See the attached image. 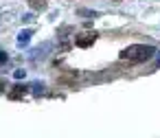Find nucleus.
Here are the masks:
<instances>
[{
    "label": "nucleus",
    "mask_w": 160,
    "mask_h": 138,
    "mask_svg": "<svg viewBox=\"0 0 160 138\" xmlns=\"http://www.w3.org/2000/svg\"><path fill=\"white\" fill-rule=\"evenodd\" d=\"M31 37H33V31H31V29L20 31V33H18V44H20V46H27V44L31 42Z\"/></svg>",
    "instance_id": "2"
},
{
    "label": "nucleus",
    "mask_w": 160,
    "mask_h": 138,
    "mask_svg": "<svg viewBox=\"0 0 160 138\" xmlns=\"http://www.w3.org/2000/svg\"><path fill=\"white\" fill-rule=\"evenodd\" d=\"M153 53H156V48L149 46V44H132V46H125V48L121 51V59L145 62V59H149Z\"/></svg>",
    "instance_id": "1"
},
{
    "label": "nucleus",
    "mask_w": 160,
    "mask_h": 138,
    "mask_svg": "<svg viewBox=\"0 0 160 138\" xmlns=\"http://www.w3.org/2000/svg\"><path fill=\"white\" fill-rule=\"evenodd\" d=\"M156 66H160V57H158V62H156Z\"/></svg>",
    "instance_id": "5"
},
{
    "label": "nucleus",
    "mask_w": 160,
    "mask_h": 138,
    "mask_svg": "<svg viewBox=\"0 0 160 138\" xmlns=\"http://www.w3.org/2000/svg\"><path fill=\"white\" fill-rule=\"evenodd\" d=\"M13 77H16V79H24V77H27V72L20 68V70H16V72H13Z\"/></svg>",
    "instance_id": "3"
},
{
    "label": "nucleus",
    "mask_w": 160,
    "mask_h": 138,
    "mask_svg": "<svg viewBox=\"0 0 160 138\" xmlns=\"http://www.w3.org/2000/svg\"><path fill=\"white\" fill-rule=\"evenodd\" d=\"M2 62H7V53H5V51H0V64H2Z\"/></svg>",
    "instance_id": "4"
}]
</instances>
